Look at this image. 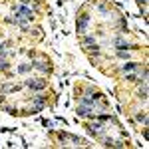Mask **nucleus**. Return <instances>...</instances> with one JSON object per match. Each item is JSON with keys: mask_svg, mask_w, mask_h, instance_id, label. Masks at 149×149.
I'll return each mask as SVG.
<instances>
[{"mask_svg": "<svg viewBox=\"0 0 149 149\" xmlns=\"http://www.w3.org/2000/svg\"><path fill=\"white\" fill-rule=\"evenodd\" d=\"M88 26H90V14H80V18H78V34L80 36H86L88 34Z\"/></svg>", "mask_w": 149, "mask_h": 149, "instance_id": "1", "label": "nucleus"}, {"mask_svg": "<svg viewBox=\"0 0 149 149\" xmlns=\"http://www.w3.org/2000/svg\"><path fill=\"white\" fill-rule=\"evenodd\" d=\"M111 44H113L115 50H139V46H131V44H129L127 40H123V38H113Z\"/></svg>", "mask_w": 149, "mask_h": 149, "instance_id": "2", "label": "nucleus"}, {"mask_svg": "<svg viewBox=\"0 0 149 149\" xmlns=\"http://www.w3.org/2000/svg\"><path fill=\"white\" fill-rule=\"evenodd\" d=\"M24 84H26L30 90H34V92H42V90H46V86H48L46 80H32V78H30V80H26Z\"/></svg>", "mask_w": 149, "mask_h": 149, "instance_id": "3", "label": "nucleus"}, {"mask_svg": "<svg viewBox=\"0 0 149 149\" xmlns=\"http://www.w3.org/2000/svg\"><path fill=\"white\" fill-rule=\"evenodd\" d=\"M14 14H18V16H22L26 20H32L34 18V14L30 8H26V4H18V6H14Z\"/></svg>", "mask_w": 149, "mask_h": 149, "instance_id": "4", "label": "nucleus"}, {"mask_svg": "<svg viewBox=\"0 0 149 149\" xmlns=\"http://www.w3.org/2000/svg\"><path fill=\"white\" fill-rule=\"evenodd\" d=\"M88 131H90L92 135H95V137H102L103 133H105V127H103L102 121H97V119H95V123L88 125Z\"/></svg>", "mask_w": 149, "mask_h": 149, "instance_id": "5", "label": "nucleus"}, {"mask_svg": "<svg viewBox=\"0 0 149 149\" xmlns=\"http://www.w3.org/2000/svg\"><path fill=\"white\" fill-rule=\"evenodd\" d=\"M32 68L34 70H40V72H44V74H50L52 72V66H50V62H32Z\"/></svg>", "mask_w": 149, "mask_h": 149, "instance_id": "6", "label": "nucleus"}, {"mask_svg": "<svg viewBox=\"0 0 149 149\" xmlns=\"http://www.w3.org/2000/svg\"><path fill=\"white\" fill-rule=\"evenodd\" d=\"M90 111H93V109H92V107H88V105H84V103H80V105L76 107V115H78V117H88Z\"/></svg>", "mask_w": 149, "mask_h": 149, "instance_id": "7", "label": "nucleus"}, {"mask_svg": "<svg viewBox=\"0 0 149 149\" xmlns=\"http://www.w3.org/2000/svg\"><path fill=\"white\" fill-rule=\"evenodd\" d=\"M84 50L88 52V54H95V56H100V46L93 42V44H88V46H84Z\"/></svg>", "mask_w": 149, "mask_h": 149, "instance_id": "8", "label": "nucleus"}, {"mask_svg": "<svg viewBox=\"0 0 149 149\" xmlns=\"http://www.w3.org/2000/svg\"><path fill=\"white\" fill-rule=\"evenodd\" d=\"M137 97L143 100V102H147V84H141V88L137 90Z\"/></svg>", "mask_w": 149, "mask_h": 149, "instance_id": "9", "label": "nucleus"}, {"mask_svg": "<svg viewBox=\"0 0 149 149\" xmlns=\"http://www.w3.org/2000/svg\"><path fill=\"white\" fill-rule=\"evenodd\" d=\"M139 68V64H135V62H125V64H123V66H121V70H123V72H133V70H137Z\"/></svg>", "mask_w": 149, "mask_h": 149, "instance_id": "10", "label": "nucleus"}, {"mask_svg": "<svg viewBox=\"0 0 149 149\" xmlns=\"http://www.w3.org/2000/svg\"><path fill=\"white\" fill-rule=\"evenodd\" d=\"M16 90H18V86L6 84V86H2V88H0V93H10V92H16Z\"/></svg>", "mask_w": 149, "mask_h": 149, "instance_id": "11", "label": "nucleus"}, {"mask_svg": "<svg viewBox=\"0 0 149 149\" xmlns=\"http://www.w3.org/2000/svg\"><path fill=\"white\" fill-rule=\"evenodd\" d=\"M135 119H137L139 123L147 125V113H145V111H143V113H141V111H139V113H135Z\"/></svg>", "mask_w": 149, "mask_h": 149, "instance_id": "12", "label": "nucleus"}, {"mask_svg": "<svg viewBox=\"0 0 149 149\" xmlns=\"http://www.w3.org/2000/svg\"><path fill=\"white\" fill-rule=\"evenodd\" d=\"M117 58H121V60H129L131 54H129V50H117Z\"/></svg>", "mask_w": 149, "mask_h": 149, "instance_id": "13", "label": "nucleus"}, {"mask_svg": "<svg viewBox=\"0 0 149 149\" xmlns=\"http://www.w3.org/2000/svg\"><path fill=\"white\" fill-rule=\"evenodd\" d=\"M8 68H10L8 60H6V58H0V72H6Z\"/></svg>", "mask_w": 149, "mask_h": 149, "instance_id": "14", "label": "nucleus"}, {"mask_svg": "<svg viewBox=\"0 0 149 149\" xmlns=\"http://www.w3.org/2000/svg\"><path fill=\"white\" fill-rule=\"evenodd\" d=\"M30 70H32V64H22V66H18V72H22V74L30 72Z\"/></svg>", "mask_w": 149, "mask_h": 149, "instance_id": "15", "label": "nucleus"}, {"mask_svg": "<svg viewBox=\"0 0 149 149\" xmlns=\"http://www.w3.org/2000/svg\"><path fill=\"white\" fill-rule=\"evenodd\" d=\"M10 46L8 42H4V44H0V58H6V48Z\"/></svg>", "mask_w": 149, "mask_h": 149, "instance_id": "16", "label": "nucleus"}, {"mask_svg": "<svg viewBox=\"0 0 149 149\" xmlns=\"http://www.w3.org/2000/svg\"><path fill=\"white\" fill-rule=\"evenodd\" d=\"M81 42H84V46H88V44H93V42H95V38H93V36H84Z\"/></svg>", "mask_w": 149, "mask_h": 149, "instance_id": "17", "label": "nucleus"}, {"mask_svg": "<svg viewBox=\"0 0 149 149\" xmlns=\"http://www.w3.org/2000/svg\"><path fill=\"white\" fill-rule=\"evenodd\" d=\"M103 145H105V147H115V141L111 137H105L103 139Z\"/></svg>", "mask_w": 149, "mask_h": 149, "instance_id": "18", "label": "nucleus"}, {"mask_svg": "<svg viewBox=\"0 0 149 149\" xmlns=\"http://www.w3.org/2000/svg\"><path fill=\"white\" fill-rule=\"evenodd\" d=\"M4 111H6V113H10V115L16 113V109H14V107H4Z\"/></svg>", "mask_w": 149, "mask_h": 149, "instance_id": "19", "label": "nucleus"}, {"mask_svg": "<svg viewBox=\"0 0 149 149\" xmlns=\"http://www.w3.org/2000/svg\"><path fill=\"white\" fill-rule=\"evenodd\" d=\"M139 4H141V8H145V6H147V0H137Z\"/></svg>", "mask_w": 149, "mask_h": 149, "instance_id": "20", "label": "nucleus"}]
</instances>
